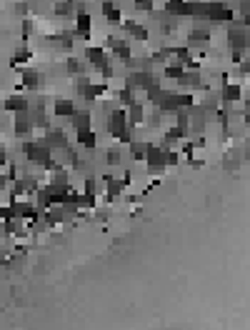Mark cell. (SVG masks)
Masks as SVG:
<instances>
[{
    "instance_id": "cell-6",
    "label": "cell",
    "mask_w": 250,
    "mask_h": 330,
    "mask_svg": "<svg viewBox=\"0 0 250 330\" xmlns=\"http://www.w3.org/2000/svg\"><path fill=\"white\" fill-rule=\"evenodd\" d=\"M13 118H15V123H13V133H15L18 138H23V140H25V138H33V130H35V128H33L30 118H28V110H25V113H15Z\"/></svg>"
},
{
    "instance_id": "cell-27",
    "label": "cell",
    "mask_w": 250,
    "mask_h": 330,
    "mask_svg": "<svg viewBox=\"0 0 250 330\" xmlns=\"http://www.w3.org/2000/svg\"><path fill=\"white\" fill-rule=\"evenodd\" d=\"M113 58H115V60H120V63H128V60L133 58V53H130V45H128V40H125V43H123L120 48H115V50H113Z\"/></svg>"
},
{
    "instance_id": "cell-12",
    "label": "cell",
    "mask_w": 250,
    "mask_h": 330,
    "mask_svg": "<svg viewBox=\"0 0 250 330\" xmlns=\"http://www.w3.org/2000/svg\"><path fill=\"white\" fill-rule=\"evenodd\" d=\"M120 25L125 28V33H128L133 40H138V43H148V40H150L148 28H145V25H140V23H135V20H123Z\"/></svg>"
},
{
    "instance_id": "cell-25",
    "label": "cell",
    "mask_w": 250,
    "mask_h": 330,
    "mask_svg": "<svg viewBox=\"0 0 250 330\" xmlns=\"http://www.w3.org/2000/svg\"><path fill=\"white\" fill-rule=\"evenodd\" d=\"M185 73V68L180 65V63H165V78H168V80H178L180 75Z\"/></svg>"
},
{
    "instance_id": "cell-36",
    "label": "cell",
    "mask_w": 250,
    "mask_h": 330,
    "mask_svg": "<svg viewBox=\"0 0 250 330\" xmlns=\"http://www.w3.org/2000/svg\"><path fill=\"white\" fill-rule=\"evenodd\" d=\"M165 173V165H148V175H153V178H160Z\"/></svg>"
},
{
    "instance_id": "cell-15",
    "label": "cell",
    "mask_w": 250,
    "mask_h": 330,
    "mask_svg": "<svg viewBox=\"0 0 250 330\" xmlns=\"http://www.w3.org/2000/svg\"><path fill=\"white\" fill-rule=\"evenodd\" d=\"M75 143H78V148L95 150V148H98V133H95L93 128H88V130H78V133H75Z\"/></svg>"
},
{
    "instance_id": "cell-18",
    "label": "cell",
    "mask_w": 250,
    "mask_h": 330,
    "mask_svg": "<svg viewBox=\"0 0 250 330\" xmlns=\"http://www.w3.org/2000/svg\"><path fill=\"white\" fill-rule=\"evenodd\" d=\"M133 103H138V90L120 88V90L115 93V105H120V108H128V105H133Z\"/></svg>"
},
{
    "instance_id": "cell-21",
    "label": "cell",
    "mask_w": 250,
    "mask_h": 330,
    "mask_svg": "<svg viewBox=\"0 0 250 330\" xmlns=\"http://www.w3.org/2000/svg\"><path fill=\"white\" fill-rule=\"evenodd\" d=\"M53 13H55L58 18H73V15H75V10H73V0H55Z\"/></svg>"
},
{
    "instance_id": "cell-35",
    "label": "cell",
    "mask_w": 250,
    "mask_h": 330,
    "mask_svg": "<svg viewBox=\"0 0 250 330\" xmlns=\"http://www.w3.org/2000/svg\"><path fill=\"white\" fill-rule=\"evenodd\" d=\"M15 15H20V18H25L28 15V10H30V5H28V0H18V3H15Z\"/></svg>"
},
{
    "instance_id": "cell-37",
    "label": "cell",
    "mask_w": 250,
    "mask_h": 330,
    "mask_svg": "<svg viewBox=\"0 0 250 330\" xmlns=\"http://www.w3.org/2000/svg\"><path fill=\"white\" fill-rule=\"evenodd\" d=\"M125 43V40H120V38H115V35H110L108 38V43H105V48H110V50H115V48H120Z\"/></svg>"
},
{
    "instance_id": "cell-16",
    "label": "cell",
    "mask_w": 250,
    "mask_h": 330,
    "mask_svg": "<svg viewBox=\"0 0 250 330\" xmlns=\"http://www.w3.org/2000/svg\"><path fill=\"white\" fill-rule=\"evenodd\" d=\"M143 163H148V165H165V153H163L155 143H148ZM165 168H168V165H165Z\"/></svg>"
},
{
    "instance_id": "cell-1",
    "label": "cell",
    "mask_w": 250,
    "mask_h": 330,
    "mask_svg": "<svg viewBox=\"0 0 250 330\" xmlns=\"http://www.w3.org/2000/svg\"><path fill=\"white\" fill-rule=\"evenodd\" d=\"M105 128H108V135H110V138H115V140H118L125 130H128V118H125V108L115 105V108L108 113Z\"/></svg>"
},
{
    "instance_id": "cell-32",
    "label": "cell",
    "mask_w": 250,
    "mask_h": 330,
    "mask_svg": "<svg viewBox=\"0 0 250 330\" xmlns=\"http://www.w3.org/2000/svg\"><path fill=\"white\" fill-rule=\"evenodd\" d=\"M135 10L138 13H153L155 10V3H153V0H135Z\"/></svg>"
},
{
    "instance_id": "cell-34",
    "label": "cell",
    "mask_w": 250,
    "mask_h": 330,
    "mask_svg": "<svg viewBox=\"0 0 250 330\" xmlns=\"http://www.w3.org/2000/svg\"><path fill=\"white\" fill-rule=\"evenodd\" d=\"M180 160H183V155L178 150H168V153H165V165H178Z\"/></svg>"
},
{
    "instance_id": "cell-30",
    "label": "cell",
    "mask_w": 250,
    "mask_h": 330,
    "mask_svg": "<svg viewBox=\"0 0 250 330\" xmlns=\"http://www.w3.org/2000/svg\"><path fill=\"white\" fill-rule=\"evenodd\" d=\"M105 20H108V25H120V23H123V13H120V8L115 5L113 10H108V13H105Z\"/></svg>"
},
{
    "instance_id": "cell-11",
    "label": "cell",
    "mask_w": 250,
    "mask_h": 330,
    "mask_svg": "<svg viewBox=\"0 0 250 330\" xmlns=\"http://www.w3.org/2000/svg\"><path fill=\"white\" fill-rule=\"evenodd\" d=\"M23 78V88L28 90H40L45 85V73H38V70H20Z\"/></svg>"
},
{
    "instance_id": "cell-29",
    "label": "cell",
    "mask_w": 250,
    "mask_h": 330,
    "mask_svg": "<svg viewBox=\"0 0 250 330\" xmlns=\"http://www.w3.org/2000/svg\"><path fill=\"white\" fill-rule=\"evenodd\" d=\"M88 82H90V78H85V75H75V78H73V90H75V95L83 98V93H85V88H88Z\"/></svg>"
},
{
    "instance_id": "cell-10",
    "label": "cell",
    "mask_w": 250,
    "mask_h": 330,
    "mask_svg": "<svg viewBox=\"0 0 250 330\" xmlns=\"http://www.w3.org/2000/svg\"><path fill=\"white\" fill-rule=\"evenodd\" d=\"M165 13H168L170 18H190V0H168L163 8Z\"/></svg>"
},
{
    "instance_id": "cell-33",
    "label": "cell",
    "mask_w": 250,
    "mask_h": 330,
    "mask_svg": "<svg viewBox=\"0 0 250 330\" xmlns=\"http://www.w3.org/2000/svg\"><path fill=\"white\" fill-rule=\"evenodd\" d=\"M195 105V98L190 93H178V108H190Z\"/></svg>"
},
{
    "instance_id": "cell-20",
    "label": "cell",
    "mask_w": 250,
    "mask_h": 330,
    "mask_svg": "<svg viewBox=\"0 0 250 330\" xmlns=\"http://www.w3.org/2000/svg\"><path fill=\"white\" fill-rule=\"evenodd\" d=\"M30 58H33V50H30L28 45H18L15 53H13V58H10V68H20V65H25Z\"/></svg>"
},
{
    "instance_id": "cell-13",
    "label": "cell",
    "mask_w": 250,
    "mask_h": 330,
    "mask_svg": "<svg viewBox=\"0 0 250 330\" xmlns=\"http://www.w3.org/2000/svg\"><path fill=\"white\" fill-rule=\"evenodd\" d=\"M125 118H128V125H133V128L143 125V123H145V105L140 100L128 105V108H125Z\"/></svg>"
},
{
    "instance_id": "cell-17",
    "label": "cell",
    "mask_w": 250,
    "mask_h": 330,
    "mask_svg": "<svg viewBox=\"0 0 250 330\" xmlns=\"http://www.w3.org/2000/svg\"><path fill=\"white\" fill-rule=\"evenodd\" d=\"M105 93V85L103 82H88V88H85V93H83V100H85L88 105H93V103H98V98Z\"/></svg>"
},
{
    "instance_id": "cell-9",
    "label": "cell",
    "mask_w": 250,
    "mask_h": 330,
    "mask_svg": "<svg viewBox=\"0 0 250 330\" xmlns=\"http://www.w3.org/2000/svg\"><path fill=\"white\" fill-rule=\"evenodd\" d=\"M73 20H75V38H83V40H90V28H93V18H90V13H78V15H73Z\"/></svg>"
},
{
    "instance_id": "cell-22",
    "label": "cell",
    "mask_w": 250,
    "mask_h": 330,
    "mask_svg": "<svg viewBox=\"0 0 250 330\" xmlns=\"http://www.w3.org/2000/svg\"><path fill=\"white\" fill-rule=\"evenodd\" d=\"M85 68H88V63H83V60H78V58H70L68 63H65V70H68V75H83L85 73Z\"/></svg>"
},
{
    "instance_id": "cell-7",
    "label": "cell",
    "mask_w": 250,
    "mask_h": 330,
    "mask_svg": "<svg viewBox=\"0 0 250 330\" xmlns=\"http://www.w3.org/2000/svg\"><path fill=\"white\" fill-rule=\"evenodd\" d=\"M240 98H243V90H240L238 82H225L223 90H220V105L223 108H233Z\"/></svg>"
},
{
    "instance_id": "cell-31",
    "label": "cell",
    "mask_w": 250,
    "mask_h": 330,
    "mask_svg": "<svg viewBox=\"0 0 250 330\" xmlns=\"http://www.w3.org/2000/svg\"><path fill=\"white\" fill-rule=\"evenodd\" d=\"M120 160H123V153H120L118 148H110V150L105 153V163H108V165H120Z\"/></svg>"
},
{
    "instance_id": "cell-26",
    "label": "cell",
    "mask_w": 250,
    "mask_h": 330,
    "mask_svg": "<svg viewBox=\"0 0 250 330\" xmlns=\"http://www.w3.org/2000/svg\"><path fill=\"white\" fill-rule=\"evenodd\" d=\"M128 148H130V155H133L135 160H143V158H145V148H148V143H145V140H130Z\"/></svg>"
},
{
    "instance_id": "cell-23",
    "label": "cell",
    "mask_w": 250,
    "mask_h": 330,
    "mask_svg": "<svg viewBox=\"0 0 250 330\" xmlns=\"http://www.w3.org/2000/svg\"><path fill=\"white\" fill-rule=\"evenodd\" d=\"M145 95H148V103H153V105L160 100V95H163V85H160V80L150 82V85L145 88Z\"/></svg>"
},
{
    "instance_id": "cell-24",
    "label": "cell",
    "mask_w": 250,
    "mask_h": 330,
    "mask_svg": "<svg viewBox=\"0 0 250 330\" xmlns=\"http://www.w3.org/2000/svg\"><path fill=\"white\" fill-rule=\"evenodd\" d=\"M190 135V130L188 128H180V125H173L168 133H165V140H170L173 145H175V140H183V138H188Z\"/></svg>"
},
{
    "instance_id": "cell-8",
    "label": "cell",
    "mask_w": 250,
    "mask_h": 330,
    "mask_svg": "<svg viewBox=\"0 0 250 330\" xmlns=\"http://www.w3.org/2000/svg\"><path fill=\"white\" fill-rule=\"evenodd\" d=\"M228 45H230V50H248V28H233L230 25Z\"/></svg>"
},
{
    "instance_id": "cell-19",
    "label": "cell",
    "mask_w": 250,
    "mask_h": 330,
    "mask_svg": "<svg viewBox=\"0 0 250 330\" xmlns=\"http://www.w3.org/2000/svg\"><path fill=\"white\" fill-rule=\"evenodd\" d=\"M75 110H78V105H75L73 100H65V98H63V100H55V105H53L55 118H65V120H68Z\"/></svg>"
},
{
    "instance_id": "cell-2",
    "label": "cell",
    "mask_w": 250,
    "mask_h": 330,
    "mask_svg": "<svg viewBox=\"0 0 250 330\" xmlns=\"http://www.w3.org/2000/svg\"><path fill=\"white\" fill-rule=\"evenodd\" d=\"M185 45L190 48V50H205L208 45H210V33L208 30H203V28H193L190 33H188V40H185Z\"/></svg>"
},
{
    "instance_id": "cell-3",
    "label": "cell",
    "mask_w": 250,
    "mask_h": 330,
    "mask_svg": "<svg viewBox=\"0 0 250 330\" xmlns=\"http://www.w3.org/2000/svg\"><path fill=\"white\" fill-rule=\"evenodd\" d=\"M85 63L88 65H93L98 73L110 63V58L105 55V48H100V45H90V48H85Z\"/></svg>"
},
{
    "instance_id": "cell-14",
    "label": "cell",
    "mask_w": 250,
    "mask_h": 330,
    "mask_svg": "<svg viewBox=\"0 0 250 330\" xmlns=\"http://www.w3.org/2000/svg\"><path fill=\"white\" fill-rule=\"evenodd\" d=\"M3 108L8 110V113H25L28 108H30V98H25V95H20V93H13L5 103H3Z\"/></svg>"
},
{
    "instance_id": "cell-4",
    "label": "cell",
    "mask_w": 250,
    "mask_h": 330,
    "mask_svg": "<svg viewBox=\"0 0 250 330\" xmlns=\"http://www.w3.org/2000/svg\"><path fill=\"white\" fill-rule=\"evenodd\" d=\"M43 140H45V145L50 150H65L70 145V140H68V135H65L63 128H48V133H45Z\"/></svg>"
},
{
    "instance_id": "cell-5",
    "label": "cell",
    "mask_w": 250,
    "mask_h": 330,
    "mask_svg": "<svg viewBox=\"0 0 250 330\" xmlns=\"http://www.w3.org/2000/svg\"><path fill=\"white\" fill-rule=\"evenodd\" d=\"M70 128L78 133V130H88V128H93V115H90V110L88 108H80V110H75L70 118Z\"/></svg>"
},
{
    "instance_id": "cell-28",
    "label": "cell",
    "mask_w": 250,
    "mask_h": 330,
    "mask_svg": "<svg viewBox=\"0 0 250 330\" xmlns=\"http://www.w3.org/2000/svg\"><path fill=\"white\" fill-rule=\"evenodd\" d=\"M98 190H100V185H98L95 175H88L85 180H83V193L85 195H98Z\"/></svg>"
}]
</instances>
